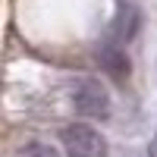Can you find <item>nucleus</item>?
<instances>
[{
    "label": "nucleus",
    "instance_id": "obj_3",
    "mask_svg": "<svg viewBox=\"0 0 157 157\" xmlns=\"http://www.w3.org/2000/svg\"><path fill=\"white\" fill-rule=\"evenodd\" d=\"M138 32H141V10L135 3H123L116 10V19H113V35L120 41H132Z\"/></svg>",
    "mask_w": 157,
    "mask_h": 157
},
{
    "label": "nucleus",
    "instance_id": "obj_6",
    "mask_svg": "<svg viewBox=\"0 0 157 157\" xmlns=\"http://www.w3.org/2000/svg\"><path fill=\"white\" fill-rule=\"evenodd\" d=\"M148 157H157V138H154L151 145H148Z\"/></svg>",
    "mask_w": 157,
    "mask_h": 157
},
{
    "label": "nucleus",
    "instance_id": "obj_5",
    "mask_svg": "<svg viewBox=\"0 0 157 157\" xmlns=\"http://www.w3.org/2000/svg\"><path fill=\"white\" fill-rule=\"evenodd\" d=\"M16 157H66V151L47 145V141H29L25 148H19Z\"/></svg>",
    "mask_w": 157,
    "mask_h": 157
},
{
    "label": "nucleus",
    "instance_id": "obj_4",
    "mask_svg": "<svg viewBox=\"0 0 157 157\" xmlns=\"http://www.w3.org/2000/svg\"><path fill=\"white\" fill-rule=\"evenodd\" d=\"M101 66L113 82H126L129 78V57L123 54L120 47H104L101 50Z\"/></svg>",
    "mask_w": 157,
    "mask_h": 157
},
{
    "label": "nucleus",
    "instance_id": "obj_2",
    "mask_svg": "<svg viewBox=\"0 0 157 157\" xmlns=\"http://www.w3.org/2000/svg\"><path fill=\"white\" fill-rule=\"evenodd\" d=\"M60 145L66 157H107V138L91 123H69L60 132Z\"/></svg>",
    "mask_w": 157,
    "mask_h": 157
},
{
    "label": "nucleus",
    "instance_id": "obj_1",
    "mask_svg": "<svg viewBox=\"0 0 157 157\" xmlns=\"http://www.w3.org/2000/svg\"><path fill=\"white\" fill-rule=\"evenodd\" d=\"M69 101L75 113L88 116V120H107L110 110H113V98H110V88L101 82V78H78L69 88Z\"/></svg>",
    "mask_w": 157,
    "mask_h": 157
}]
</instances>
